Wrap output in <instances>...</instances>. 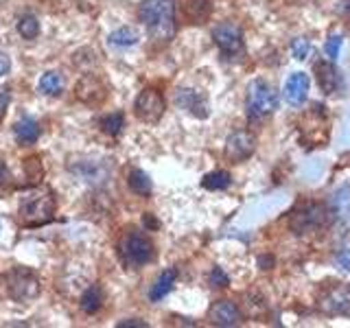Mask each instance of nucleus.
I'll return each mask as SVG.
<instances>
[{
	"label": "nucleus",
	"instance_id": "obj_27",
	"mask_svg": "<svg viewBox=\"0 0 350 328\" xmlns=\"http://www.w3.org/2000/svg\"><path fill=\"white\" fill-rule=\"evenodd\" d=\"M18 33L25 40H36L40 36V20L33 14H25L18 20Z\"/></svg>",
	"mask_w": 350,
	"mask_h": 328
},
{
	"label": "nucleus",
	"instance_id": "obj_7",
	"mask_svg": "<svg viewBox=\"0 0 350 328\" xmlns=\"http://www.w3.org/2000/svg\"><path fill=\"white\" fill-rule=\"evenodd\" d=\"M134 114L142 120V123H158L164 114V96L156 90V87H145L134 103Z\"/></svg>",
	"mask_w": 350,
	"mask_h": 328
},
{
	"label": "nucleus",
	"instance_id": "obj_26",
	"mask_svg": "<svg viewBox=\"0 0 350 328\" xmlns=\"http://www.w3.org/2000/svg\"><path fill=\"white\" fill-rule=\"evenodd\" d=\"M109 44L112 46H134V44H138L140 36H138V31L136 29H131V27H120L116 29L114 33H109Z\"/></svg>",
	"mask_w": 350,
	"mask_h": 328
},
{
	"label": "nucleus",
	"instance_id": "obj_30",
	"mask_svg": "<svg viewBox=\"0 0 350 328\" xmlns=\"http://www.w3.org/2000/svg\"><path fill=\"white\" fill-rule=\"evenodd\" d=\"M211 284H213L215 289H226L228 284H230L228 273L221 267H213V271H211Z\"/></svg>",
	"mask_w": 350,
	"mask_h": 328
},
{
	"label": "nucleus",
	"instance_id": "obj_15",
	"mask_svg": "<svg viewBox=\"0 0 350 328\" xmlns=\"http://www.w3.org/2000/svg\"><path fill=\"white\" fill-rule=\"evenodd\" d=\"M315 77H317V83H320L322 92L324 94H331L339 87V74H337V68L333 66V62H317L315 64Z\"/></svg>",
	"mask_w": 350,
	"mask_h": 328
},
{
	"label": "nucleus",
	"instance_id": "obj_38",
	"mask_svg": "<svg viewBox=\"0 0 350 328\" xmlns=\"http://www.w3.org/2000/svg\"><path fill=\"white\" fill-rule=\"evenodd\" d=\"M342 14L350 18V0H342Z\"/></svg>",
	"mask_w": 350,
	"mask_h": 328
},
{
	"label": "nucleus",
	"instance_id": "obj_21",
	"mask_svg": "<svg viewBox=\"0 0 350 328\" xmlns=\"http://www.w3.org/2000/svg\"><path fill=\"white\" fill-rule=\"evenodd\" d=\"M211 0H186L184 5V16L189 18L191 25H202L204 20L211 16Z\"/></svg>",
	"mask_w": 350,
	"mask_h": 328
},
{
	"label": "nucleus",
	"instance_id": "obj_11",
	"mask_svg": "<svg viewBox=\"0 0 350 328\" xmlns=\"http://www.w3.org/2000/svg\"><path fill=\"white\" fill-rule=\"evenodd\" d=\"M256 149V138L252 131H234V134H230V138L226 140V158L230 162H243L247 160L252 153Z\"/></svg>",
	"mask_w": 350,
	"mask_h": 328
},
{
	"label": "nucleus",
	"instance_id": "obj_39",
	"mask_svg": "<svg viewBox=\"0 0 350 328\" xmlns=\"http://www.w3.org/2000/svg\"><path fill=\"white\" fill-rule=\"evenodd\" d=\"M92 3H98V0H79L81 9H85V5H92Z\"/></svg>",
	"mask_w": 350,
	"mask_h": 328
},
{
	"label": "nucleus",
	"instance_id": "obj_33",
	"mask_svg": "<svg viewBox=\"0 0 350 328\" xmlns=\"http://www.w3.org/2000/svg\"><path fill=\"white\" fill-rule=\"evenodd\" d=\"M9 103H11V92H9V87H0V120L5 118L7 109H9Z\"/></svg>",
	"mask_w": 350,
	"mask_h": 328
},
{
	"label": "nucleus",
	"instance_id": "obj_17",
	"mask_svg": "<svg viewBox=\"0 0 350 328\" xmlns=\"http://www.w3.org/2000/svg\"><path fill=\"white\" fill-rule=\"evenodd\" d=\"M14 136L20 145H36L40 138V125L31 116H22L14 125Z\"/></svg>",
	"mask_w": 350,
	"mask_h": 328
},
{
	"label": "nucleus",
	"instance_id": "obj_32",
	"mask_svg": "<svg viewBox=\"0 0 350 328\" xmlns=\"http://www.w3.org/2000/svg\"><path fill=\"white\" fill-rule=\"evenodd\" d=\"M335 265H337L339 269H344V271L350 273V247H344V249H339V251H337Z\"/></svg>",
	"mask_w": 350,
	"mask_h": 328
},
{
	"label": "nucleus",
	"instance_id": "obj_22",
	"mask_svg": "<svg viewBox=\"0 0 350 328\" xmlns=\"http://www.w3.org/2000/svg\"><path fill=\"white\" fill-rule=\"evenodd\" d=\"M38 87H40V92L46 94V96H59L64 90V77L57 70H49V72L42 74Z\"/></svg>",
	"mask_w": 350,
	"mask_h": 328
},
{
	"label": "nucleus",
	"instance_id": "obj_36",
	"mask_svg": "<svg viewBox=\"0 0 350 328\" xmlns=\"http://www.w3.org/2000/svg\"><path fill=\"white\" fill-rule=\"evenodd\" d=\"M142 223H145V228H151V230H156V228H160V223L156 221V217H153L151 213H147L145 217H142Z\"/></svg>",
	"mask_w": 350,
	"mask_h": 328
},
{
	"label": "nucleus",
	"instance_id": "obj_24",
	"mask_svg": "<svg viewBox=\"0 0 350 328\" xmlns=\"http://www.w3.org/2000/svg\"><path fill=\"white\" fill-rule=\"evenodd\" d=\"M98 127H101L103 134L112 136V138L120 136V131H123V127H125L123 112H112V114L101 116V118H98Z\"/></svg>",
	"mask_w": 350,
	"mask_h": 328
},
{
	"label": "nucleus",
	"instance_id": "obj_18",
	"mask_svg": "<svg viewBox=\"0 0 350 328\" xmlns=\"http://www.w3.org/2000/svg\"><path fill=\"white\" fill-rule=\"evenodd\" d=\"M105 302V295H103V289L98 287L96 282H92L90 287H88L83 293H81V298H79V306H81V311L85 315H94L101 311V306Z\"/></svg>",
	"mask_w": 350,
	"mask_h": 328
},
{
	"label": "nucleus",
	"instance_id": "obj_8",
	"mask_svg": "<svg viewBox=\"0 0 350 328\" xmlns=\"http://www.w3.org/2000/svg\"><path fill=\"white\" fill-rule=\"evenodd\" d=\"M75 94L85 105H98L107 96V83L96 72H83L81 79L75 85Z\"/></svg>",
	"mask_w": 350,
	"mask_h": 328
},
{
	"label": "nucleus",
	"instance_id": "obj_35",
	"mask_svg": "<svg viewBox=\"0 0 350 328\" xmlns=\"http://www.w3.org/2000/svg\"><path fill=\"white\" fill-rule=\"evenodd\" d=\"M149 324L142 322V320H125V322H118V328H147Z\"/></svg>",
	"mask_w": 350,
	"mask_h": 328
},
{
	"label": "nucleus",
	"instance_id": "obj_6",
	"mask_svg": "<svg viewBox=\"0 0 350 328\" xmlns=\"http://www.w3.org/2000/svg\"><path fill=\"white\" fill-rule=\"evenodd\" d=\"M213 40L219 46L228 59H241L245 53V46H243V33L237 25L232 22H224V25H219L213 29Z\"/></svg>",
	"mask_w": 350,
	"mask_h": 328
},
{
	"label": "nucleus",
	"instance_id": "obj_28",
	"mask_svg": "<svg viewBox=\"0 0 350 328\" xmlns=\"http://www.w3.org/2000/svg\"><path fill=\"white\" fill-rule=\"evenodd\" d=\"M291 53H293L295 59L306 62V59H311L313 55H315V49H313V44L306 40V38H295L291 42Z\"/></svg>",
	"mask_w": 350,
	"mask_h": 328
},
{
	"label": "nucleus",
	"instance_id": "obj_23",
	"mask_svg": "<svg viewBox=\"0 0 350 328\" xmlns=\"http://www.w3.org/2000/svg\"><path fill=\"white\" fill-rule=\"evenodd\" d=\"M127 182H129V189L134 191L136 195H140V197H149L151 191H153L151 178L145 171H140V169H131Z\"/></svg>",
	"mask_w": 350,
	"mask_h": 328
},
{
	"label": "nucleus",
	"instance_id": "obj_3",
	"mask_svg": "<svg viewBox=\"0 0 350 328\" xmlns=\"http://www.w3.org/2000/svg\"><path fill=\"white\" fill-rule=\"evenodd\" d=\"M116 251H118L120 262L129 269L145 267L153 260V256H156V249H153L151 238L147 234L138 232V230H134V228H129L120 234L118 243H116Z\"/></svg>",
	"mask_w": 350,
	"mask_h": 328
},
{
	"label": "nucleus",
	"instance_id": "obj_9",
	"mask_svg": "<svg viewBox=\"0 0 350 328\" xmlns=\"http://www.w3.org/2000/svg\"><path fill=\"white\" fill-rule=\"evenodd\" d=\"M326 215H331L326 206L322 204H306L300 210H295V215L291 217V228L298 234L309 232V230H317L326 223Z\"/></svg>",
	"mask_w": 350,
	"mask_h": 328
},
{
	"label": "nucleus",
	"instance_id": "obj_5",
	"mask_svg": "<svg viewBox=\"0 0 350 328\" xmlns=\"http://www.w3.org/2000/svg\"><path fill=\"white\" fill-rule=\"evenodd\" d=\"M245 107H247V116L252 120L265 118L271 112H276L278 107V92L271 83L265 79H256L252 81L247 87V96H245Z\"/></svg>",
	"mask_w": 350,
	"mask_h": 328
},
{
	"label": "nucleus",
	"instance_id": "obj_20",
	"mask_svg": "<svg viewBox=\"0 0 350 328\" xmlns=\"http://www.w3.org/2000/svg\"><path fill=\"white\" fill-rule=\"evenodd\" d=\"M322 309L326 313H333V315H342V313H350V298H348V291L344 289H335L326 295V300L322 302Z\"/></svg>",
	"mask_w": 350,
	"mask_h": 328
},
{
	"label": "nucleus",
	"instance_id": "obj_31",
	"mask_svg": "<svg viewBox=\"0 0 350 328\" xmlns=\"http://www.w3.org/2000/svg\"><path fill=\"white\" fill-rule=\"evenodd\" d=\"M14 186V173H11L7 160L0 156V189H9Z\"/></svg>",
	"mask_w": 350,
	"mask_h": 328
},
{
	"label": "nucleus",
	"instance_id": "obj_12",
	"mask_svg": "<svg viewBox=\"0 0 350 328\" xmlns=\"http://www.w3.org/2000/svg\"><path fill=\"white\" fill-rule=\"evenodd\" d=\"M175 105L197 118H208L206 96L200 90H193V87H180L178 94H175Z\"/></svg>",
	"mask_w": 350,
	"mask_h": 328
},
{
	"label": "nucleus",
	"instance_id": "obj_19",
	"mask_svg": "<svg viewBox=\"0 0 350 328\" xmlns=\"http://www.w3.org/2000/svg\"><path fill=\"white\" fill-rule=\"evenodd\" d=\"M175 280H178V269H164L160 276L156 278V282L151 284L149 300L151 302H160L164 295H169V291L173 289Z\"/></svg>",
	"mask_w": 350,
	"mask_h": 328
},
{
	"label": "nucleus",
	"instance_id": "obj_16",
	"mask_svg": "<svg viewBox=\"0 0 350 328\" xmlns=\"http://www.w3.org/2000/svg\"><path fill=\"white\" fill-rule=\"evenodd\" d=\"M331 215L339 223L350 226V186L339 189L331 200Z\"/></svg>",
	"mask_w": 350,
	"mask_h": 328
},
{
	"label": "nucleus",
	"instance_id": "obj_2",
	"mask_svg": "<svg viewBox=\"0 0 350 328\" xmlns=\"http://www.w3.org/2000/svg\"><path fill=\"white\" fill-rule=\"evenodd\" d=\"M57 213V202L55 195L46 186H31L20 197L18 204V219L25 228H40L46 226L55 219Z\"/></svg>",
	"mask_w": 350,
	"mask_h": 328
},
{
	"label": "nucleus",
	"instance_id": "obj_10",
	"mask_svg": "<svg viewBox=\"0 0 350 328\" xmlns=\"http://www.w3.org/2000/svg\"><path fill=\"white\" fill-rule=\"evenodd\" d=\"M68 169H70L72 175H77V178H81L83 182L94 184V186L96 184H103L107 180V173H109V169L105 167L103 162L92 160V158H85V156L70 158Z\"/></svg>",
	"mask_w": 350,
	"mask_h": 328
},
{
	"label": "nucleus",
	"instance_id": "obj_34",
	"mask_svg": "<svg viewBox=\"0 0 350 328\" xmlns=\"http://www.w3.org/2000/svg\"><path fill=\"white\" fill-rule=\"evenodd\" d=\"M11 70V59L7 53H0V77H5Z\"/></svg>",
	"mask_w": 350,
	"mask_h": 328
},
{
	"label": "nucleus",
	"instance_id": "obj_1",
	"mask_svg": "<svg viewBox=\"0 0 350 328\" xmlns=\"http://www.w3.org/2000/svg\"><path fill=\"white\" fill-rule=\"evenodd\" d=\"M138 18L147 27L153 44L164 46L175 38V5L173 0H142Z\"/></svg>",
	"mask_w": 350,
	"mask_h": 328
},
{
	"label": "nucleus",
	"instance_id": "obj_4",
	"mask_svg": "<svg viewBox=\"0 0 350 328\" xmlns=\"http://www.w3.org/2000/svg\"><path fill=\"white\" fill-rule=\"evenodd\" d=\"M5 284H7L9 298L20 304H29L33 300H38L42 293V280L38 273L29 267L9 269L5 276Z\"/></svg>",
	"mask_w": 350,
	"mask_h": 328
},
{
	"label": "nucleus",
	"instance_id": "obj_14",
	"mask_svg": "<svg viewBox=\"0 0 350 328\" xmlns=\"http://www.w3.org/2000/svg\"><path fill=\"white\" fill-rule=\"evenodd\" d=\"M309 94V74L304 72H293L287 83H284V98L291 105H302Z\"/></svg>",
	"mask_w": 350,
	"mask_h": 328
},
{
	"label": "nucleus",
	"instance_id": "obj_29",
	"mask_svg": "<svg viewBox=\"0 0 350 328\" xmlns=\"http://www.w3.org/2000/svg\"><path fill=\"white\" fill-rule=\"evenodd\" d=\"M342 42H344V38H342V36H331V38L326 40L324 51H326V57L331 59V62H335V59H337L339 49H342Z\"/></svg>",
	"mask_w": 350,
	"mask_h": 328
},
{
	"label": "nucleus",
	"instance_id": "obj_13",
	"mask_svg": "<svg viewBox=\"0 0 350 328\" xmlns=\"http://www.w3.org/2000/svg\"><path fill=\"white\" fill-rule=\"evenodd\" d=\"M208 320L215 326H239L241 311L232 300H219L208 311Z\"/></svg>",
	"mask_w": 350,
	"mask_h": 328
},
{
	"label": "nucleus",
	"instance_id": "obj_25",
	"mask_svg": "<svg viewBox=\"0 0 350 328\" xmlns=\"http://www.w3.org/2000/svg\"><path fill=\"white\" fill-rule=\"evenodd\" d=\"M230 184H232V175L221 169L204 175V180H202V186L206 191H226Z\"/></svg>",
	"mask_w": 350,
	"mask_h": 328
},
{
	"label": "nucleus",
	"instance_id": "obj_37",
	"mask_svg": "<svg viewBox=\"0 0 350 328\" xmlns=\"http://www.w3.org/2000/svg\"><path fill=\"white\" fill-rule=\"evenodd\" d=\"M258 262L262 265V269H271V265H273V258H258Z\"/></svg>",
	"mask_w": 350,
	"mask_h": 328
}]
</instances>
